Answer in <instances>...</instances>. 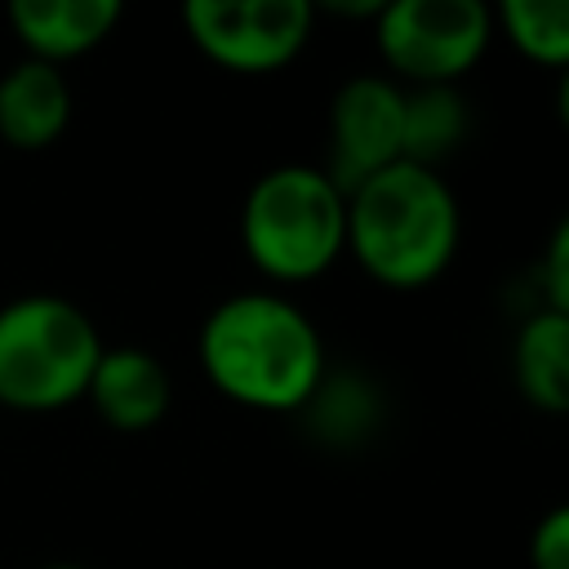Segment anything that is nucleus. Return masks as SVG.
Segmentation results:
<instances>
[{"label": "nucleus", "instance_id": "nucleus-8", "mask_svg": "<svg viewBox=\"0 0 569 569\" xmlns=\"http://www.w3.org/2000/svg\"><path fill=\"white\" fill-rule=\"evenodd\" d=\"M84 400L116 431H151L169 413L173 382L147 347H102Z\"/></svg>", "mask_w": 569, "mask_h": 569}, {"label": "nucleus", "instance_id": "nucleus-15", "mask_svg": "<svg viewBox=\"0 0 569 569\" xmlns=\"http://www.w3.org/2000/svg\"><path fill=\"white\" fill-rule=\"evenodd\" d=\"M529 565L533 569H569V511L551 507L529 538Z\"/></svg>", "mask_w": 569, "mask_h": 569}, {"label": "nucleus", "instance_id": "nucleus-11", "mask_svg": "<svg viewBox=\"0 0 569 569\" xmlns=\"http://www.w3.org/2000/svg\"><path fill=\"white\" fill-rule=\"evenodd\" d=\"M511 378L533 409H569V311L538 307L520 320L511 342Z\"/></svg>", "mask_w": 569, "mask_h": 569}, {"label": "nucleus", "instance_id": "nucleus-16", "mask_svg": "<svg viewBox=\"0 0 569 569\" xmlns=\"http://www.w3.org/2000/svg\"><path fill=\"white\" fill-rule=\"evenodd\" d=\"M542 280H547V302L551 311H569V222L551 231L547 258H542Z\"/></svg>", "mask_w": 569, "mask_h": 569}, {"label": "nucleus", "instance_id": "nucleus-9", "mask_svg": "<svg viewBox=\"0 0 569 569\" xmlns=\"http://www.w3.org/2000/svg\"><path fill=\"white\" fill-rule=\"evenodd\" d=\"M120 0H13L9 22L36 62H67L89 49H98L116 22H120Z\"/></svg>", "mask_w": 569, "mask_h": 569}, {"label": "nucleus", "instance_id": "nucleus-14", "mask_svg": "<svg viewBox=\"0 0 569 569\" xmlns=\"http://www.w3.org/2000/svg\"><path fill=\"white\" fill-rule=\"evenodd\" d=\"M316 422V431L325 440H356L365 427H373V413H378V400L365 382L356 378H320V387L311 391V400L302 405Z\"/></svg>", "mask_w": 569, "mask_h": 569}, {"label": "nucleus", "instance_id": "nucleus-1", "mask_svg": "<svg viewBox=\"0 0 569 569\" xmlns=\"http://www.w3.org/2000/svg\"><path fill=\"white\" fill-rule=\"evenodd\" d=\"M209 382L262 413H293L325 378V342L316 320L271 289L222 298L196 338Z\"/></svg>", "mask_w": 569, "mask_h": 569}, {"label": "nucleus", "instance_id": "nucleus-3", "mask_svg": "<svg viewBox=\"0 0 569 569\" xmlns=\"http://www.w3.org/2000/svg\"><path fill=\"white\" fill-rule=\"evenodd\" d=\"M240 240L262 276L311 280L347 249V196L320 164H276L244 196Z\"/></svg>", "mask_w": 569, "mask_h": 569}, {"label": "nucleus", "instance_id": "nucleus-5", "mask_svg": "<svg viewBox=\"0 0 569 569\" xmlns=\"http://www.w3.org/2000/svg\"><path fill=\"white\" fill-rule=\"evenodd\" d=\"M493 36V9L480 0H382L373 18L378 53L418 84H458Z\"/></svg>", "mask_w": 569, "mask_h": 569}, {"label": "nucleus", "instance_id": "nucleus-17", "mask_svg": "<svg viewBox=\"0 0 569 569\" xmlns=\"http://www.w3.org/2000/svg\"><path fill=\"white\" fill-rule=\"evenodd\" d=\"M40 569H89V565H40Z\"/></svg>", "mask_w": 569, "mask_h": 569}, {"label": "nucleus", "instance_id": "nucleus-10", "mask_svg": "<svg viewBox=\"0 0 569 569\" xmlns=\"http://www.w3.org/2000/svg\"><path fill=\"white\" fill-rule=\"evenodd\" d=\"M71 120V84L62 67L22 58L0 76V138L18 151L49 147Z\"/></svg>", "mask_w": 569, "mask_h": 569}, {"label": "nucleus", "instance_id": "nucleus-12", "mask_svg": "<svg viewBox=\"0 0 569 569\" xmlns=\"http://www.w3.org/2000/svg\"><path fill=\"white\" fill-rule=\"evenodd\" d=\"M467 138V102L453 84H418L405 93L400 120V160L436 169Z\"/></svg>", "mask_w": 569, "mask_h": 569}, {"label": "nucleus", "instance_id": "nucleus-2", "mask_svg": "<svg viewBox=\"0 0 569 569\" xmlns=\"http://www.w3.org/2000/svg\"><path fill=\"white\" fill-rule=\"evenodd\" d=\"M458 200L449 182L396 160L347 191V249L387 289L431 284L458 253Z\"/></svg>", "mask_w": 569, "mask_h": 569}, {"label": "nucleus", "instance_id": "nucleus-4", "mask_svg": "<svg viewBox=\"0 0 569 569\" xmlns=\"http://www.w3.org/2000/svg\"><path fill=\"white\" fill-rule=\"evenodd\" d=\"M102 356L93 320L62 293H22L0 307V405L49 413L84 400Z\"/></svg>", "mask_w": 569, "mask_h": 569}, {"label": "nucleus", "instance_id": "nucleus-13", "mask_svg": "<svg viewBox=\"0 0 569 569\" xmlns=\"http://www.w3.org/2000/svg\"><path fill=\"white\" fill-rule=\"evenodd\" d=\"M498 22L507 40L547 67H560L569 58V4L565 0H502Z\"/></svg>", "mask_w": 569, "mask_h": 569}, {"label": "nucleus", "instance_id": "nucleus-7", "mask_svg": "<svg viewBox=\"0 0 569 569\" xmlns=\"http://www.w3.org/2000/svg\"><path fill=\"white\" fill-rule=\"evenodd\" d=\"M405 89L387 76H351L338 84L329 107V164L325 173L347 196L369 173L400 160Z\"/></svg>", "mask_w": 569, "mask_h": 569}, {"label": "nucleus", "instance_id": "nucleus-6", "mask_svg": "<svg viewBox=\"0 0 569 569\" xmlns=\"http://www.w3.org/2000/svg\"><path fill=\"white\" fill-rule=\"evenodd\" d=\"M187 36L204 58L231 71H276L298 58L316 9L307 0H191Z\"/></svg>", "mask_w": 569, "mask_h": 569}]
</instances>
